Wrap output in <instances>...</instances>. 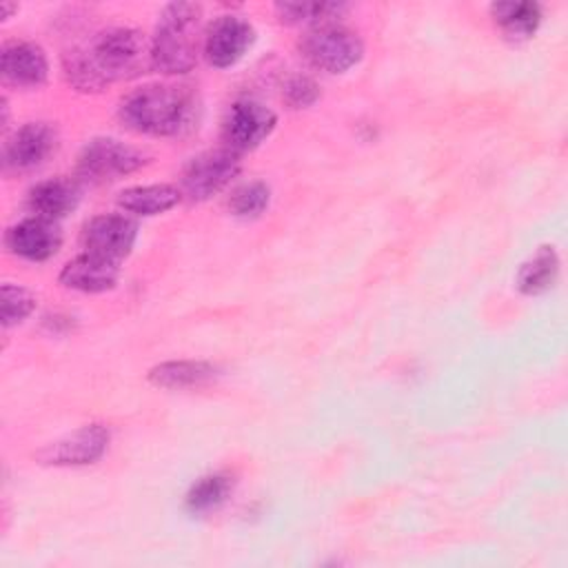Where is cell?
<instances>
[{"label": "cell", "mask_w": 568, "mask_h": 568, "mask_svg": "<svg viewBox=\"0 0 568 568\" xmlns=\"http://www.w3.org/2000/svg\"><path fill=\"white\" fill-rule=\"evenodd\" d=\"M151 40L133 27H111L62 55V71L78 91H102L151 69Z\"/></svg>", "instance_id": "1"}, {"label": "cell", "mask_w": 568, "mask_h": 568, "mask_svg": "<svg viewBox=\"0 0 568 568\" xmlns=\"http://www.w3.org/2000/svg\"><path fill=\"white\" fill-rule=\"evenodd\" d=\"M195 100L184 87L146 84L122 98V124L144 135H178L191 126Z\"/></svg>", "instance_id": "2"}, {"label": "cell", "mask_w": 568, "mask_h": 568, "mask_svg": "<svg viewBox=\"0 0 568 568\" xmlns=\"http://www.w3.org/2000/svg\"><path fill=\"white\" fill-rule=\"evenodd\" d=\"M202 7L195 2H171L162 9L151 38V64L160 73H186L197 62Z\"/></svg>", "instance_id": "3"}, {"label": "cell", "mask_w": 568, "mask_h": 568, "mask_svg": "<svg viewBox=\"0 0 568 568\" xmlns=\"http://www.w3.org/2000/svg\"><path fill=\"white\" fill-rule=\"evenodd\" d=\"M300 53L322 71L344 73L362 60L364 42L353 29L333 20L311 27L300 40Z\"/></svg>", "instance_id": "4"}, {"label": "cell", "mask_w": 568, "mask_h": 568, "mask_svg": "<svg viewBox=\"0 0 568 568\" xmlns=\"http://www.w3.org/2000/svg\"><path fill=\"white\" fill-rule=\"evenodd\" d=\"M146 153L115 138H93L78 155V178L91 184L124 178L144 166Z\"/></svg>", "instance_id": "5"}, {"label": "cell", "mask_w": 568, "mask_h": 568, "mask_svg": "<svg viewBox=\"0 0 568 568\" xmlns=\"http://www.w3.org/2000/svg\"><path fill=\"white\" fill-rule=\"evenodd\" d=\"M240 173V155L231 149H215L193 155L180 180V191L191 202L209 200Z\"/></svg>", "instance_id": "6"}, {"label": "cell", "mask_w": 568, "mask_h": 568, "mask_svg": "<svg viewBox=\"0 0 568 568\" xmlns=\"http://www.w3.org/2000/svg\"><path fill=\"white\" fill-rule=\"evenodd\" d=\"M277 115L257 100L233 102L222 120L224 146L233 153H244L260 146L275 129Z\"/></svg>", "instance_id": "7"}, {"label": "cell", "mask_w": 568, "mask_h": 568, "mask_svg": "<svg viewBox=\"0 0 568 568\" xmlns=\"http://www.w3.org/2000/svg\"><path fill=\"white\" fill-rule=\"evenodd\" d=\"M138 240V224L120 213H104L91 217L82 229L84 253L104 257L109 262L124 260Z\"/></svg>", "instance_id": "8"}, {"label": "cell", "mask_w": 568, "mask_h": 568, "mask_svg": "<svg viewBox=\"0 0 568 568\" xmlns=\"http://www.w3.org/2000/svg\"><path fill=\"white\" fill-rule=\"evenodd\" d=\"M255 40V31L242 16H217L204 31V58L217 69L233 67L244 58Z\"/></svg>", "instance_id": "9"}, {"label": "cell", "mask_w": 568, "mask_h": 568, "mask_svg": "<svg viewBox=\"0 0 568 568\" xmlns=\"http://www.w3.org/2000/svg\"><path fill=\"white\" fill-rule=\"evenodd\" d=\"M109 446V430L102 424L82 426L36 453V459L47 466H87L98 462Z\"/></svg>", "instance_id": "10"}, {"label": "cell", "mask_w": 568, "mask_h": 568, "mask_svg": "<svg viewBox=\"0 0 568 568\" xmlns=\"http://www.w3.org/2000/svg\"><path fill=\"white\" fill-rule=\"evenodd\" d=\"M55 149V131L47 122H27L4 142L2 162L9 171H29L42 164Z\"/></svg>", "instance_id": "11"}, {"label": "cell", "mask_w": 568, "mask_h": 568, "mask_svg": "<svg viewBox=\"0 0 568 568\" xmlns=\"http://www.w3.org/2000/svg\"><path fill=\"white\" fill-rule=\"evenodd\" d=\"M0 71L4 82L22 89H36L47 82L49 62L36 42L9 40L0 49Z\"/></svg>", "instance_id": "12"}, {"label": "cell", "mask_w": 568, "mask_h": 568, "mask_svg": "<svg viewBox=\"0 0 568 568\" xmlns=\"http://www.w3.org/2000/svg\"><path fill=\"white\" fill-rule=\"evenodd\" d=\"M60 231L55 222L44 217H27L7 231V248L29 262H44L60 248Z\"/></svg>", "instance_id": "13"}, {"label": "cell", "mask_w": 568, "mask_h": 568, "mask_svg": "<svg viewBox=\"0 0 568 568\" xmlns=\"http://www.w3.org/2000/svg\"><path fill=\"white\" fill-rule=\"evenodd\" d=\"M118 275L120 268L115 262L91 253H80L62 266L60 284L80 293H104L115 286Z\"/></svg>", "instance_id": "14"}, {"label": "cell", "mask_w": 568, "mask_h": 568, "mask_svg": "<svg viewBox=\"0 0 568 568\" xmlns=\"http://www.w3.org/2000/svg\"><path fill=\"white\" fill-rule=\"evenodd\" d=\"M80 200V191L71 180L51 178L42 180L29 191V209L44 220H62L69 215Z\"/></svg>", "instance_id": "15"}, {"label": "cell", "mask_w": 568, "mask_h": 568, "mask_svg": "<svg viewBox=\"0 0 568 568\" xmlns=\"http://www.w3.org/2000/svg\"><path fill=\"white\" fill-rule=\"evenodd\" d=\"M217 377V366L202 359H171L149 371V382L160 388H197Z\"/></svg>", "instance_id": "16"}, {"label": "cell", "mask_w": 568, "mask_h": 568, "mask_svg": "<svg viewBox=\"0 0 568 568\" xmlns=\"http://www.w3.org/2000/svg\"><path fill=\"white\" fill-rule=\"evenodd\" d=\"M182 200V191L173 184H144L124 189L118 195V204L133 215H160L173 209Z\"/></svg>", "instance_id": "17"}, {"label": "cell", "mask_w": 568, "mask_h": 568, "mask_svg": "<svg viewBox=\"0 0 568 568\" xmlns=\"http://www.w3.org/2000/svg\"><path fill=\"white\" fill-rule=\"evenodd\" d=\"M559 277V255L552 246H539L519 268L517 288L524 295H541L555 286Z\"/></svg>", "instance_id": "18"}, {"label": "cell", "mask_w": 568, "mask_h": 568, "mask_svg": "<svg viewBox=\"0 0 568 568\" xmlns=\"http://www.w3.org/2000/svg\"><path fill=\"white\" fill-rule=\"evenodd\" d=\"M490 16L495 24L510 40L530 38L541 22V7L537 2H493Z\"/></svg>", "instance_id": "19"}, {"label": "cell", "mask_w": 568, "mask_h": 568, "mask_svg": "<svg viewBox=\"0 0 568 568\" xmlns=\"http://www.w3.org/2000/svg\"><path fill=\"white\" fill-rule=\"evenodd\" d=\"M346 11L342 2H277L275 13L286 24H322L333 22Z\"/></svg>", "instance_id": "20"}, {"label": "cell", "mask_w": 568, "mask_h": 568, "mask_svg": "<svg viewBox=\"0 0 568 568\" xmlns=\"http://www.w3.org/2000/svg\"><path fill=\"white\" fill-rule=\"evenodd\" d=\"M233 479L226 473H211L200 477L186 493V508L191 513H206L226 501Z\"/></svg>", "instance_id": "21"}, {"label": "cell", "mask_w": 568, "mask_h": 568, "mask_svg": "<svg viewBox=\"0 0 568 568\" xmlns=\"http://www.w3.org/2000/svg\"><path fill=\"white\" fill-rule=\"evenodd\" d=\"M271 202V189L266 182L253 180L240 184L231 197H229V209L237 217H257L266 211Z\"/></svg>", "instance_id": "22"}, {"label": "cell", "mask_w": 568, "mask_h": 568, "mask_svg": "<svg viewBox=\"0 0 568 568\" xmlns=\"http://www.w3.org/2000/svg\"><path fill=\"white\" fill-rule=\"evenodd\" d=\"M36 308V295L18 284H2V302H0V313H2V326H13L20 324L24 317H29Z\"/></svg>", "instance_id": "23"}, {"label": "cell", "mask_w": 568, "mask_h": 568, "mask_svg": "<svg viewBox=\"0 0 568 568\" xmlns=\"http://www.w3.org/2000/svg\"><path fill=\"white\" fill-rule=\"evenodd\" d=\"M282 98L291 109H306L317 102L320 87L308 75H293L286 80V84L282 89Z\"/></svg>", "instance_id": "24"}, {"label": "cell", "mask_w": 568, "mask_h": 568, "mask_svg": "<svg viewBox=\"0 0 568 568\" xmlns=\"http://www.w3.org/2000/svg\"><path fill=\"white\" fill-rule=\"evenodd\" d=\"M2 9H4V18H9V13L13 11V7H11V4H7V2L2 4Z\"/></svg>", "instance_id": "25"}]
</instances>
